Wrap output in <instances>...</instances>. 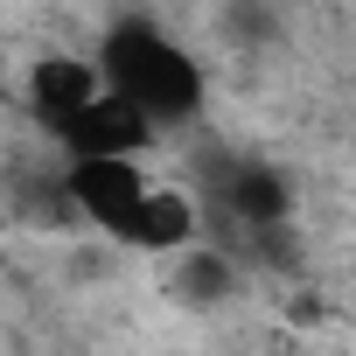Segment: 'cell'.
<instances>
[{"label":"cell","mask_w":356,"mask_h":356,"mask_svg":"<svg viewBox=\"0 0 356 356\" xmlns=\"http://www.w3.org/2000/svg\"><path fill=\"white\" fill-rule=\"evenodd\" d=\"M56 203H70V217H84L105 245L140 252V259H182L203 231L196 196L154 182L140 161H63Z\"/></svg>","instance_id":"1"},{"label":"cell","mask_w":356,"mask_h":356,"mask_svg":"<svg viewBox=\"0 0 356 356\" xmlns=\"http://www.w3.org/2000/svg\"><path fill=\"white\" fill-rule=\"evenodd\" d=\"M91 70H98V84H105L126 112H140V119L154 126V140L196 126L203 105H210V70H203V56L175 35V29H161L154 15H119V22L98 35Z\"/></svg>","instance_id":"2"},{"label":"cell","mask_w":356,"mask_h":356,"mask_svg":"<svg viewBox=\"0 0 356 356\" xmlns=\"http://www.w3.org/2000/svg\"><path fill=\"white\" fill-rule=\"evenodd\" d=\"M196 210L210 224H224L231 238H245V245H286V231H293V182L273 161L231 147V154H210L203 161Z\"/></svg>","instance_id":"3"},{"label":"cell","mask_w":356,"mask_h":356,"mask_svg":"<svg viewBox=\"0 0 356 356\" xmlns=\"http://www.w3.org/2000/svg\"><path fill=\"white\" fill-rule=\"evenodd\" d=\"M98 91H105V84H98L91 56H77V49H42V56L22 70V105H29V119H35L49 140H56Z\"/></svg>","instance_id":"4"},{"label":"cell","mask_w":356,"mask_h":356,"mask_svg":"<svg viewBox=\"0 0 356 356\" xmlns=\"http://www.w3.org/2000/svg\"><path fill=\"white\" fill-rule=\"evenodd\" d=\"M154 147V126L140 112H126L112 91H98L63 133H56V154L63 161H140Z\"/></svg>","instance_id":"5"},{"label":"cell","mask_w":356,"mask_h":356,"mask_svg":"<svg viewBox=\"0 0 356 356\" xmlns=\"http://www.w3.org/2000/svg\"><path fill=\"white\" fill-rule=\"evenodd\" d=\"M238 286H245V273H238V259L217 252V245H189L182 259H175V293H182L189 307H217V300H231Z\"/></svg>","instance_id":"6"}]
</instances>
